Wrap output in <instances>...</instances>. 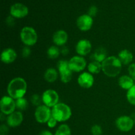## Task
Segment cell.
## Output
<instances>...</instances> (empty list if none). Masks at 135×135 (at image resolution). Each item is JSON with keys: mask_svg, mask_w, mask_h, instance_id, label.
<instances>
[{"mask_svg": "<svg viewBox=\"0 0 135 135\" xmlns=\"http://www.w3.org/2000/svg\"><path fill=\"white\" fill-rule=\"evenodd\" d=\"M26 91L27 83L23 78H14L9 82L7 86L8 94L14 100L23 98Z\"/></svg>", "mask_w": 135, "mask_h": 135, "instance_id": "obj_1", "label": "cell"}, {"mask_svg": "<svg viewBox=\"0 0 135 135\" xmlns=\"http://www.w3.org/2000/svg\"><path fill=\"white\" fill-rule=\"evenodd\" d=\"M102 65L103 73L109 77H115L122 69V63L118 57L113 55L108 57L102 63Z\"/></svg>", "mask_w": 135, "mask_h": 135, "instance_id": "obj_2", "label": "cell"}, {"mask_svg": "<svg viewBox=\"0 0 135 135\" xmlns=\"http://www.w3.org/2000/svg\"><path fill=\"white\" fill-rule=\"evenodd\" d=\"M51 115L58 122H65L71 118L72 111L71 108L64 103H58L51 109Z\"/></svg>", "mask_w": 135, "mask_h": 135, "instance_id": "obj_3", "label": "cell"}, {"mask_svg": "<svg viewBox=\"0 0 135 135\" xmlns=\"http://www.w3.org/2000/svg\"><path fill=\"white\" fill-rule=\"evenodd\" d=\"M20 37L22 43L26 46H32L37 43L38 34L36 31L30 26L22 28L20 33Z\"/></svg>", "mask_w": 135, "mask_h": 135, "instance_id": "obj_4", "label": "cell"}, {"mask_svg": "<svg viewBox=\"0 0 135 135\" xmlns=\"http://www.w3.org/2000/svg\"><path fill=\"white\" fill-rule=\"evenodd\" d=\"M57 66L62 83L65 84L69 83L72 79L73 71L70 69L68 61L60 60Z\"/></svg>", "mask_w": 135, "mask_h": 135, "instance_id": "obj_5", "label": "cell"}, {"mask_svg": "<svg viewBox=\"0 0 135 135\" xmlns=\"http://www.w3.org/2000/svg\"><path fill=\"white\" fill-rule=\"evenodd\" d=\"M51 116V109L44 104L37 107L34 113L36 121L39 123H47Z\"/></svg>", "mask_w": 135, "mask_h": 135, "instance_id": "obj_6", "label": "cell"}, {"mask_svg": "<svg viewBox=\"0 0 135 135\" xmlns=\"http://www.w3.org/2000/svg\"><path fill=\"white\" fill-rule=\"evenodd\" d=\"M42 102L49 108H54L59 103V96L57 92L52 89L46 90L42 96Z\"/></svg>", "mask_w": 135, "mask_h": 135, "instance_id": "obj_7", "label": "cell"}, {"mask_svg": "<svg viewBox=\"0 0 135 135\" xmlns=\"http://www.w3.org/2000/svg\"><path fill=\"white\" fill-rule=\"evenodd\" d=\"M0 108L1 113L5 115H9L15 112L16 102L9 96H5L2 97L0 101Z\"/></svg>", "mask_w": 135, "mask_h": 135, "instance_id": "obj_8", "label": "cell"}, {"mask_svg": "<svg viewBox=\"0 0 135 135\" xmlns=\"http://www.w3.org/2000/svg\"><path fill=\"white\" fill-rule=\"evenodd\" d=\"M115 125L117 129L121 131L129 132L131 131L134 127V119L129 116L123 115L117 119Z\"/></svg>", "mask_w": 135, "mask_h": 135, "instance_id": "obj_9", "label": "cell"}, {"mask_svg": "<svg viewBox=\"0 0 135 135\" xmlns=\"http://www.w3.org/2000/svg\"><path fill=\"white\" fill-rule=\"evenodd\" d=\"M69 65L73 72H81L86 67V61L83 57L76 55L69 61Z\"/></svg>", "mask_w": 135, "mask_h": 135, "instance_id": "obj_10", "label": "cell"}, {"mask_svg": "<svg viewBox=\"0 0 135 135\" xmlns=\"http://www.w3.org/2000/svg\"><path fill=\"white\" fill-rule=\"evenodd\" d=\"M10 14L14 18H24L28 14V8L24 4L21 3H16L11 7Z\"/></svg>", "mask_w": 135, "mask_h": 135, "instance_id": "obj_11", "label": "cell"}, {"mask_svg": "<svg viewBox=\"0 0 135 135\" xmlns=\"http://www.w3.org/2000/svg\"><path fill=\"white\" fill-rule=\"evenodd\" d=\"M93 18L88 14L82 15L76 20V25L81 31L86 32L90 30L93 25Z\"/></svg>", "mask_w": 135, "mask_h": 135, "instance_id": "obj_12", "label": "cell"}, {"mask_svg": "<svg viewBox=\"0 0 135 135\" xmlns=\"http://www.w3.org/2000/svg\"><path fill=\"white\" fill-rule=\"evenodd\" d=\"M79 85L83 88H90L94 83V79L92 74L89 72H83L79 76L77 79Z\"/></svg>", "mask_w": 135, "mask_h": 135, "instance_id": "obj_13", "label": "cell"}, {"mask_svg": "<svg viewBox=\"0 0 135 135\" xmlns=\"http://www.w3.org/2000/svg\"><path fill=\"white\" fill-rule=\"evenodd\" d=\"M92 50V44L88 40L82 39L76 45V51L80 56H86L90 54Z\"/></svg>", "mask_w": 135, "mask_h": 135, "instance_id": "obj_14", "label": "cell"}, {"mask_svg": "<svg viewBox=\"0 0 135 135\" xmlns=\"http://www.w3.org/2000/svg\"><path fill=\"white\" fill-rule=\"evenodd\" d=\"M23 115L20 111H15L7 116V123L10 127L15 128L20 126L23 121Z\"/></svg>", "mask_w": 135, "mask_h": 135, "instance_id": "obj_15", "label": "cell"}, {"mask_svg": "<svg viewBox=\"0 0 135 135\" xmlns=\"http://www.w3.org/2000/svg\"><path fill=\"white\" fill-rule=\"evenodd\" d=\"M17 54L13 49L6 48L2 51L1 54V60L5 64H10L16 60Z\"/></svg>", "mask_w": 135, "mask_h": 135, "instance_id": "obj_16", "label": "cell"}, {"mask_svg": "<svg viewBox=\"0 0 135 135\" xmlns=\"http://www.w3.org/2000/svg\"><path fill=\"white\" fill-rule=\"evenodd\" d=\"M68 40V34L65 30H59L53 35V42L57 46H64Z\"/></svg>", "mask_w": 135, "mask_h": 135, "instance_id": "obj_17", "label": "cell"}, {"mask_svg": "<svg viewBox=\"0 0 135 135\" xmlns=\"http://www.w3.org/2000/svg\"><path fill=\"white\" fill-rule=\"evenodd\" d=\"M119 85L121 88L126 90H129L130 88H131L133 86L135 85L134 80L128 75H123L121 76L119 79Z\"/></svg>", "mask_w": 135, "mask_h": 135, "instance_id": "obj_18", "label": "cell"}, {"mask_svg": "<svg viewBox=\"0 0 135 135\" xmlns=\"http://www.w3.org/2000/svg\"><path fill=\"white\" fill-rule=\"evenodd\" d=\"M118 58L122 64L131 65L133 61V54L128 50H123L119 53Z\"/></svg>", "mask_w": 135, "mask_h": 135, "instance_id": "obj_19", "label": "cell"}, {"mask_svg": "<svg viewBox=\"0 0 135 135\" xmlns=\"http://www.w3.org/2000/svg\"><path fill=\"white\" fill-rule=\"evenodd\" d=\"M107 57H107L106 50L103 47L98 48L92 55V59H94V61H98L100 63H102Z\"/></svg>", "mask_w": 135, "mask_h": 135, "instance_id": "obj_20", "label": "cell"}, {"mask_svg": "<svg viewBox=\"0 0 135 135\" xmlns=\"http://www.w3.org/2000/svg\"><path fill=\"white\" fill-rule=\"evenodd\" d=\"M58 77V73L54 68H49L44 73V79L47 83H54Z\"/></svg>", "mask_w": 135, "mask_h": 135, "instance_id": "obj_21", "label": "cell"}, {"mask_svg": "<svg viewBox=\"0 0 135 135\" xmlns=\"http://www.w3.org/2000/svg\"><path fill=\"white\" fill-rule=\"evenodd\" d=\"M88 72L91 74H98L100 71H102V63L93 61L88 64Z\"/></svg>", "mask_w": 135, "mask_h": 135, "instance_id": "obj_22", "label": "cell"}, {"mask_svg": "<svg viewBox=\"0 0 135 135\" xmlns=\"http://www.w3.org/2000/svg\"><path fill=\"white\" fill-rule=\"evenodd\" d=\"M61 51L57 46H51L47 49V55L50 59H55L59 57Z\"/></svg>", "mask_w": 135, "mask_h": 135, "instance_id": "obj_23", "label": "cell"}, {"mask_svg": "<svg viewBox=\"0 0 135 135\" xmlns=\"http://www.w3.org/2000/svg\"><path fill=\"white\" fill-rule=\"evenodd\" d=\"M54 135H71V129L67 124H62L57 128Z\"/></svg>", "mask_w": 135, "mask_h": 135, "instance_id": "obj_24", "label": "cell"}, {"mask_svg": "<svg viewBox=\"0 0 135 135\" xmlns=\"http://www.w3.org/2000/svg\"><path fill=\"white\" fill-rule=\"evenodd\" d=\"M16 108L21 111H24L28 108V103L27 100L25 98H21L16 100Z\"/></svg>", "mask_w": 135, "mask_h": 135, "instance_id": "obj_25", "label": "cell"}, {"mask_svg": "<svg viewBox=\"0 0 135 135\" xmlns=\"http://www.w3.org/2000/svg\"><path fill=\"white\" fill-rule=\"evenodd\" d=\"M127 99L129 104L133 105H135V85L133 86L129 90H127Z\"/></svg>", "mask_w": 135, "mask_h": 135, "instance_id": "obj_26", "label": "cell"}, {"mask_svg": "<svg viewBox=\"0 0 135 135\" xmlns=\"http://www.w3.org/2000/svg\"><path fill=\"white\" fill-rule=\"evenodd\" d=\"M30 101H31L32 104L36 106H39L41 105V103L42 102V97L39 96L38 94H34L30 98Z\"/></svg>", "mask_w": 135, "mask_h": 135, "instance_id": "obj_27", "label": "cell"}, {"mask_svg": "<svg viewBox=\"0 0 135 135\" xmlns=\"http://www.w3.org/2000/svg\"><path fill=\"white\" fill-rule=\"evenodd\" d=\"M102 129L99 125H94L91 128V133L92 135H102Z\"/></svg>", "mask_w": 135, "mask_h": 135, "instance_id": "obj_28", "label": "cell"}, {"mask_svg": "<svg viewBox=\"0 0 135 135\" xmlns=\"http://www.w3.org/2000/svg\"><path fill=\"white\" fill-rule=\"evenodd\" d=\"M128 71H129V76H130L135 82V63H133L131 65H129Z\"/></svg>", "mask_w": 135, "mask_h": 135, "instance_id": "obj_29", "label": "cell"}, {"mask_svg": "<svg viewBox=\"0 0 135 135\" xmlns=\"http://www.w3.org/2000/svg\"><path fill=\"white\" fill-rule=\"evenodd\" d=\"M30 54H31V50H30V47L25 46L22 50V57L25 58H27L30 56Z\"/></svg>", "mask_w": 135, "mask_h": 135, "instance_id": "obj_30", "label": "cell"}, {"mask_svg": "<svg viewBox=\"0 0 135 135\" xmlns=\"http://www.w3.org/2000/svg\"><path fill=\"white\" fill-rule=\"evenodd\" d=\"M57 123H58V121H57V120L55 119L54 117H53L52 116H51V118L48 120V121H47V127H48L49 128L53 129V128H54L56 127Z\"/></svg>", "mask_w": 135, "mask_h": 135, "instance_id": "obj_31", "label": "cell"}, {"mask_svg": "<svg viewBox=\"0 0 135 135\" xmlns=\"http://www.w3.org/2000/svg\"><path fill=\"white\" fill-rule=\"evenodd\" d=\"M98 13V8L96 7L94 5H92L89 8L88 11V15H89L90 16H91L92 17H95V16L97 15Z\"/></svg>", "mask_w": 135, "mask_h": 135, "instance_id": "obj_32", "label": "cell"}, {"mask_svg": "<svg viewBox=\"0 0 135 135\" xmlns=\"http://www.w3.org/2000/svg\"><path fill=\"white\" fill-rule=\"evenodd\" d=\"M9 133V128L7 125H1L0 127V135H7Z\"/></svg>", "mask_w": 135, "mask_h": 135, "instance_id": "obj_33", "label": "cell"}, {"mask_svg": "<svg viewBox=\"0 0 135 135\" xmlns=\"http://www.w3.org/2000/svg\"><path fill=\"white\" fill-rule=\"evenodd\" d=\"M14 17H12L11 15L8 17L6 19V22L9 26H13L15 25V19Z\"/></svg>", "mask_w": 135, "mask_h": 135, "instance_id": "obj_34", "label": "cell"}, {"mask_svg": "<svg viewBox=\"0 0 135 135\" xmlns=\"http://www.w3.org/2000/svg\"><path fill=\"white\" fill-rule=\"evenodd\" d=\"M69 50L68 48H67V47H65V46H63L62 49L61 50V53L63 55H67V54H69Z\"/></svg>", "mask_w": 135, "mask_h": 135, "instance_id": "obj_35", "label": "cell"}, {"mask_svg": "<svg viewBox=\"0 0 135 135\" xmlns=\"http://www.w3.org/2000/svg\"><path fill=\"white\" fill-rule=\"evenodd\" d=\"M40 135H54L51 131L48 130H44L40 132Z\"/></svg>", "mask_w": 135, "mask_h": 135, "instance_id": "obj_36", "label": "cell"}, {"mask_svg": "<svg viewBox=\"0 0 135 135\" xmlns=\"http://www.w3.org/2000/svg\"><path fill=\"white\" fill-rule=\"evenodd\" d=\"M134 125H135V118H134Z\"/></svg>", "mask_w": 135, "mask_h": 135, "instance_id": "obj_37", "label": "cell"}]
</instances>
